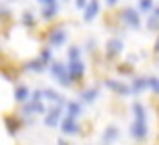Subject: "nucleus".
I'll return each instance as SVG.
<instances>
[{
	"instance_id": "1",
	"label": "nucleus",
	"mask_w": 159,
	"mask_h": 145,
	"mask_svg": "<svg viewBox=\"0 0 159 145\" xmlns=\"http://www.w3.org/2000/svg\"><path fill=\"white\" fill-rule=\"evenodd\" d=\"M48 73H51V77L61 87H70L75 83L73 77H70V73H69V65L61 63V61H52L51 67H48Z\"/></svg>"
},
{
	"instance_id": "2",
	"label": "nucleus",
	"mask_w": 159,
	"mask_h": 145,
	"mask_svg": "<svg viewBox=\"0 0 159 145\" xmlns=\"http://www.w3.org/2000/svg\"><path fill=\"white\" fill-rule=\"evenodd\" d=\"M121 20H123V24L129 28V30H139L141 28V12L135 10V8H123L121 10Z\"/></svg>"
},
{
	"instance_id": "3",
	"label": "nucleus",
	"mask_w": 159,
	"mask_h": 145,
	"mask_svg": "<svg viewBox=\"0 0 159 145\" xmlns=\"http://www.w3.org/2000/svg\"><path fill=\"white\" fill-rule=\"evenodd\" d=\"M129 133L135 141H145L149 135V127H147V119H133V123L129 125Z\"/></svg>"
},
{
	"instance_id": "4",
	"label": "nucleus",
	"mask_w": 159,
	"mask_h": 145,
	"mask_svg": "<svg viewBox=\"0 0 159 145\" xmlns=\"http://www.w3.org/2000/svg\"><path fill=\"white\" fill-rule=\"evenodd\" d=\"M66 39H69V30H66V26H57V28H52V30L48 32L47 43L51 44V47L58 48V47H65Z\"/></svg>"
},
{
	"instance_id": "5",
	"label": "nucleus",
	"mask_w": 159,
	"mask_h": 145,
	"mask_svg": "<svg viewBox=\"0 0 159 145\" xmlns=\"http://www.w3.org/2000/svg\"><path fill=\"white\" fill-rule=\"evenodd\" d=\"M62 109H65V105H54L52 109H48L47 117H44V125L51 127V129H54V127L61 125V121H62Z\"/></svg>"
},
{
	"instance_id": "6",
	"label": "nucleus",
	"mask_w": 159,
	"mask_h": 145,
	"mask_svg": "<svg viewBox=\"0 0 159 145\" xmlns=\"http://www.w3.org/2000/svg\"><path fill=\"white\" fill-rule=\"evenodd\" d=\"M61 131L65 135H79L81 133V125H79L77 117H70V115H65L61 121Z\"/></svg>"
},
{
	"instance_id": "7",
	"label": "nucleus",
	"mask_w": 159,
	"mask_h": 145,
	"mask_svg": "<svg viewBox=\"0 0 159 145\" xmlns=\"http://www.w3.org/2000/svg\"><path fill=\"white\" fill-rule=\"evenodd\" d=\"M20 113L24 117H30V115H39V113H47L43 101H36V99H28L26 103H22V111Z\"/></svg>"
},
{
	"instance_id": "8",
	"label": "nucleus",
	"mask_w": 159,
	"mask_h": 145,
	"mask_svg": "<svg viewBox=\"0 0 159 145\" xmlns=\"http://www.w3.org/2000/svg\"><path fill=\"white\" fill-rule=\"evenodd\" d=\"M105 87L111 89L113 93H117L119 97H127V95H133V89L129 85H125L123 81H115V79H107L105 81Z\"/></svg>"
},
{
	"instance_id": "9",
	"label": "nucleus",
	"mask_w": 159,
	"mask_h": 145,
	"mask_svg": "<svg viewBox=\"0 0 159 145\" xmlns=\"http://www.w3.org/2000/svg\"><path fill=\"white\" fill-rule=\"evenodd\" d=\"M123 52V39L121 36H113L107 40V57L109 59H115L117 55Z\"/></svg>"
},
{
	"instance_id": "10",
	"label": "nucleus",
	"mask_w": 159,
	"mask_h": 145,
	"mask_svg": "<svg viewBox=\"0 0 159 145\" xmlns=\"http://www.w3.org/2000/svg\"><path fill=\"white\" fill-rule=\"evenodd\" d=\"M66 65H69V73L73 77V81H81L83 75H85V63L81 59H77V61H69Z\"/></svg>"
},
{
	"instance_id": "11",
	"label": "nucleus",
	"mask_w": 159,
	"mask_h": 145,
	"mask_svg": "<svg viewBox=\"0 0 159 145\" xmlns=\"http://www.w3.org/2000/svg\"><path fill=\"white\" fill-rule=\"evenodd\" d=\"M83 12H85V16H83L85 22H93L97 18V14L101 12V2L99 0H89V4H87V8Z\"/></svg>"
},
{
	"instance_id": "12",
	"label": "nucleus",
	"mask_w": 159,
	"mask_h": 145,
	"mask_svg": "<svg viewBox=\"0 0 159 145\" xmlns=\"http://www.w3.org/2000/svg\"><path fill=\"white\" fill-rule=\"evenodd\" d=\"M119 135H121V131L117 129L115 125H109L101 135V145H113L117 139H119Z\"/></svg>"
},
{
	"instance_id": "13",
	"label": "nucleus",
	"mask_w": 159,
	"mask_h": 145,
	"mask_svg": "<svg viewBox=\"0 0 159 145\" xmlns=\"http://www.w3.org/2000/svg\"><path fill=\"white\" fill-rule=\"evenodd\" d=\"M131 89H133V95L143 93L145 89H149V77H135L131 81Z\"/></svg>"
},
{
	"instance_id": "14",
	"label": "nucleus",
	"mask_w": 159,
	"mask_h": 145,
	"mask_svg": "<svg viewBox=\"0 0 159 145\" xmlns=\"http://www.w3.org/2000/svg\"><path fill=\"white\" fill-rule=\"evenodd\" d=\"M30 97H32V93H30V89H28L26 85H16V89H14L16 103H26Z\"/></svg>"
},
{
	"instance_id": "15",
	"label": "nucleus",
	"mask_w": 159,
	"mask_h": 145,
	"mask_svg": "<svg viewBox=\"0 0 159 145\" xmlns=\"http://www.w3.org/2000/svg\"><path fill=\"white\" fill-rule=\"evenodd\" d=\"M79 97H81L83 103H95L99 99V89L97 87H91V89H83L81 93H79Z\"/></svg>"
},
{
	"instance_id": "16",
	"label": "nucleus",
	"mask_w": 159,
	"mask_h": 145,
	"mask_svg": "<svg viewBox=\"0 0 159 145\" xmlns=\"http://www.w3.org/2000/svg\"><path fill=\"white\" fill-rule=\"evenodd\" d=\"M83 113V101L79 99V101H69L66 103V115H70V117H81Z\"/></svg>"
},
{
	"instance_id": "17",
	"label": "nucleus",
	"mask_w": 159,
	"mask_h": 145,
	"mask_svg": "<svg viewBox=\"0 0 159 145\" xmlns=\"http://www.w3.org/2000/svg\"><path fill=\"white\" fill-rule=\"evenodd\" d=\"M57 14H58V2H52V4L43 6V12H40L43 20H52V18H57Z\"/></svg>"
},
{
	"instance_id": "18",
	"label": "nucleus",
	"mask_w": 159,
	"mask_h": 145,
	"mask_svg": "<svg viewBox=\"0 0 159 145\" xmlns=\"http://www.w3.org/2000/svg\"><path fill=\"white\" fill-rule=\"evenodd\" d=\"M47 67H48V65H44L40 57H39V59L28 61V63L24 65V69H26V71H32V73H43V71H47Z\"/></svg>"
},
{
	"instance_id": "19",
	"label": "nucleus",
	"mask_w": 159,
	"mask_h": 145,
	"mask_svg": "<svg viewBox=\"0 0 159 145\" xmlns=\"http://www.w3.org/2000/svg\"><path fill=\"white\" fill-rule=\"evenodd\" d=\"M137 10H139L141 14H149V12L155 10V2H153V0H139V2H137Z\"/></svg>"
},
{
	"instance_id": "20",
	"label": "nucleus",
	"mask_w": 159,
	"mask_h": 145,
	"mask_svg": "<svg viewBox=\"0 0 159 145\" xmlns=\"http://www.w3.org/2000/svg\"><path fill=\"white\" fill-rule=\"evenodd\" d=\"M20 24H22L24 28H32V26L36 24L34 14H32L30 10H24V12H22V16H20Z\"/></svg>"
},
{
	"instance_id": "21",
	"label": "nucleus",
	"mask_w": 159,
	"mask_h": 145,
	"mask_svg": "<svg viewBox=\"0 0 159 145\" xmlns=\"http://www.w3.org/2000/svg\"><path fill=\"white\" fill-rule=\"evenodd\" d=\"M133 117L135 119H147V109H145V105H141V103H133Z\"/></svg>"
},
{
	"instance_id": "22",
	"label": "nucleus",
	"mask_w": 159,
	"mask_h": 145,
	"mask_svg": "<svg viewBox=\"0 0 159 145\" xmlns=\"http://www.w3.org/2000/svg\"><path fill=\"white\" fill-rule=\"evenodd\" d=\"M6 127H8V133L14 135V133H18V131H20V121H18V119H14V117H6Z\"/></svg>"
},
{
	"instance_id": "23",
	"label": "nucleus",
	"mask_w": 159,
	"mask_h": 145,
	"mask_svg": "<svg viewBox=\"0 0 159 145\" xmlns=\"http://www.w3.org/2000/svg\"><path fill=\"white\" fill-rule=\"evenodd\" d=\"M81 55H83V48H81V47H77V44H73V47L66 51V59H69V61H77V59H81Z\"/></svg>"
},
{
	"instance_id": "24",
	"label": "nucleus",
	"mask_w": 159,
	"mask_h": 145,
	"mask_svg": "<svg viewBox=\"0 0 159 145\" xmlns=\"http://www.w3.org/2000/svg\"><path fill=\"white\" fill-rule=\"evenodd\" d=\"M40 59H43L44 65H48V67H51V63H52V48H51V44H48V47H44L43 51H40Z\"/></svg>"
},
{
	"instance_id": "25",
	"label": "nucleus",
	"mask_w": 159,
	"mask_h": 145,
	"mask_svg": "<svg viewBox=\"0 0 159 145\" xmlns=\"http://www.w3.org/2000/svg\"><path fill=\"white\" fill-rule=\"evenodd\" d=\"M147 28H149V30H153V32L159 30V16L155 14V12H153L151 16H147Z\"/></svg>"
},
{
	"instance_id": "26",
	"label": "nucleus",
	"mask_w": 159,
	"mask_h": 145,
	"mask_svg": "<svg viewBox=\"0 0 159 145\" xmlns=\"http://www.w3.org/2000/svg\"><path fill=\"white\" fill-rule=\"evenodd\" d=\"M149 89L155 95H159V79L157 77H149Z\"/></svg>"
},
{
	"instance_id": "27",
	"label": "nucleus",
	"mask_w": 159,
	"mask_h": 145,
	"mask_svg": "<svg viewBox=\"0 0 159 145\" xmlns=\"http://www.w3.org/2000/svg\"><path fill=\"white\" fill-rule=\"evenodd\" d=\"M87 4H89V0H75V6H77L79 10H85Z\"/></svg>"
},
{
	"instance_id": "28",
	"label": "nucleus",
	"mask_w": 159,
	"mask_h": 145,
	"mask_svg": "<svg viewBox=\"0 0 159 145\" xmlns=\"http://www.w3.org/2000/svg\"><path fill=\"white\" fill-rule=\"evenodd\" d=\"M119 73H123V75H133V67L129 65V67H119Z\"/></svg>"
},
{
	"instance_id": "29",
	"label": "nucleus",
	"mask_w": 159,
	"mask_h": 145,
	"mask_svg": "<svg viewBox=\"0 0 159 145\" xmlns=\"http://www.w3.org/2000/svg\"><path fill=\"white\" fill-rule=\"evenodd\" d=\"M39 4H43V6H47V4H52V2H58V0H36Z\"/></svg>"
},
{
	"instance_id": "30",
	"label": "nucleus",
	"mask_w": 159,
	"mask_h": 145,
	"mask_svg": "<svg viewBox=\"0 0 159 145\" xmlns=\"http://www.w3.org/2000/svg\"><path fill=\"white\" fill-rule=\"evenodd\" d=\"M93 44H95V40H93V39H91V40H89V43H87V48H85V51H89V52H91V51H93Z\"/></svg>"
},
{
	"instance_id": "31",
	"label": "nucleus",
	"mask_w": 159,
	"mask_h": 145,
	"mask_svg": "<svg viewBox=\"0 0 159 145\" xmlns=\"http://www.w3.org/2000/svg\"><path fill=\"white\" fill-rule=\"evenodd\" d=\"M117 2H119V0H107V6H115Z\"/></svg>"
},
{
	"instance_id": "32",
	"label": "nucleus",
	"mask_w": 159,
	"mask_h": 145,
	"mask_svg": "<svg viewBox=\"0 0 159 145\" xmlns=\"http://www.w3.org/2000/svg\"><path fill=\"white\" fill-rule=\"evenodd\" d=\"M58 145H69V143H66L65 139H58Z\"/></svg>"
},
{
	"instance_id": "33",
	"label": "nucleus",
	"mask_w": 159,
	"mask_h": 145,
	"mask_svg": "<svg viewBox=\"0 0 159 145\" xmlns=\"http://www.w3.org/2000/svg\"><path fill=\"white\" fill-rule=\"evenodd\" d=\"M155 52H159V39H157V43H155Z\"/></svg>"
},
{
	"instance_id": "34",
	"label": "nucleus",
	"mask_w": 159,
	"mask_h": 145,
	"mask_svg": "<svg viewBox=\"0 0 159 145\" xmlns=\"http://www.w3.org/2000/svg\"><path fill=\"white\" fill-rule=\"evenodd\" d=\"M153 12H155V14L159 16V6H157V8H155V10H153Z\"/></svg>"
},
{
	"instance_id": "35",
	"label": "nucleus",
	"mask_w": 159,
	"mask_h": 145,
	"mask_svg": "<svg viewBox=\"0 0 159 145\" xmlns=\"http://www.w3.org/2000/svg\"><path fill=\"white\" fill-rule=\"evenodd\" d=\"M62 2H69V0H62Z\"/></svg>"
}]
</instances>
